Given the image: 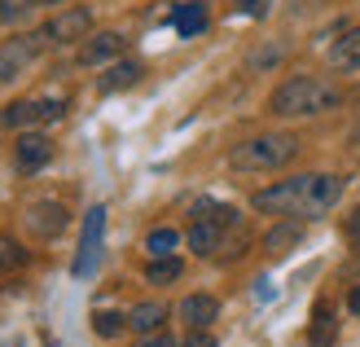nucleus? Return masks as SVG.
Instances as JSON below:
<instances>
[{
    "label": "nucleus",
    "instance_id": "1",
    "mask_svg": "<svg viewBox=\"0 0 360 347\" xmlns=\"http://www.w3.org/2000/svg\"><path fill=\"white\" fill-rule=\"evenodd\" d=\"M343 176H330V172H303V176H285L277 185H264L250 194V207L259 215H295V220H321V215H330L338 207V198H343Z\"/></svg>",
    "mask_w": 360,
    "mask_h": 347
},
{
    "label": "nucleus",
    "instance_id": "2",
    "mask_svg": "<svg viewBox=\"0 0 360 347\" xmlns=\"http://www.w3.org/2000/svg\"><path fill=\"white\" fill-rule=\"evenodd\" d=\"M343 106V88L326 75H285L268 93V115L273 119H316Z\"/></svg>",
    "mask_w": 360,
    "mask_h": 347
},
{
    "label": "nucleus",
    "instance_id": "3",
    "mask_svg": "<svg viewBox=\"0 0 360 347\" xmlns=\"http://www.w3.org/2000/svg\"><path fill=\"white\" fill-rule=\"evenodd\" d=\"M299 158V137L295 132H259L246 137L229 150V168L246 172V176H264V172H281Z\"/></svg>",
    "mask_w": 360,
    "mask_h": 347
},
{
    "label": "nucleus",
    "instance_id": "4",
    "mask_svg": "<svg viewBox=\"0 0 360 347\" xmlns=\"http://www.w3.org/2000/svg\"><path fill=\"white\" fill-rule=\"evenodd\" d=\"M66 115V101L62 97H22V101H9L0 106V127H40V123H58Z\"/></svg>",
    "mask_w": 360,
    "mask_h": 347
},
{
    "label": "nucleus",
    "instance_id": "5",
    "mask_svg": "<svg viewBox=\"0 0 360 347\" xmlns=\"http://www.w3.org/2000/svg\"><path fill=\"white\" fill-rule=\"evenodd\" d=\"M40 35L49 44H58V49H66V44H84L88 35H93V9L88 5H70V9H58L49 18V23L40 27Z\"/></svg>",
    "mask_w": 360,
    "mask_h": 347
},
{
    "label": "nucleus",
    "instance_id": "6",
    "mask_svg": "<svg viewBox=\"0 0 360 347\" xmlns=\"http://www.w3.org/2000/svg\"><path fill=\"white\" fill-rule=\"evenodd\" d=\"M101 237H105V207H88L84 215V233H79V251H75V264H70V277H93L97 260H101Z\"/></svg>",
    "mask_w": 360,
    "mask_h": 347
},
{
    "label": "nucleus",
    "instance_id": "7",
    "mask_svg": "<svg viewBox=\"0 0 360 347\" xmlns=\"http://www.w3.org/2000/svg\"><path fill=\"white\" fill-rule=\"evenodd\" d=\"M44 49H49V40H44L40 31H31V35H13L9 44H0V84L18 80L35 58H40Z\"/></svg>",
    "mask_w": 360,
    "mask_h": 347
},
{
    "label": "nucleus",
    "instance_id": "8",
    "mask_svg": "<svg viewBox=\"0 0 360 347\" xmlns=\"http://www.w3.org/2000/svg\"><path fill=\"white\" fill-rule=\"evenodd\" d=\"M22 225L35 233V237H58V233H66V225H70V211L58 203V198H40V203H31L27 211H22Z\"/></svg>",
    "mask_w": 360,
    "mask_h": 347
},
{
    "label": "nucleus",
    "instance_id": "9",
    "mask_svg": "<svg viewBox=\"0 0 360 347\" xmlns=\"http://www.w3.org/2000/svg\"><path fill=\"white\" fill-rule=\"evenodd\" d=\"M123 49H128V35H119V31H93L79 44V66H110V62L123 58Z\"/></svg>",
    "mask_w": 360,
    "mask_h": 347
},
{
    "label": "nucleus",
    "instance_id": "10",
    "mask_svg": "<svg viewBox=\"0 0 360 347\" xmlns=\"http://www.w3.org/2000/svg\"><path fill=\"white\" fill-rule=\"evenodd\" d=\"M141 80H146V62L119 58V62H110V66L97 75V93H101V97H115V93H128V88H136Z\"/></svg>",
    "mask_w": 360,
    "mask_h": 347
},
{
    "label": "nucleus",
    "instance_id": "11",
    "mask_svg": "<svg viewBox=\"0 0 360 347\" xmlns=\"http://www.w3.org/2000/svg\"><path fill=\"white\" fill-rule=\"evenodd\" d=\"M49 158H53V141L44 132H31V127H27V132L13 141V163H18V172H22V176L49 168Z\"/></svg>",
    "mask_w": 360,
    "mask_h": 347
},
{
    "label": "nucleus",
    "instance_id": "12",
    "mask_svg": "<svg viewBox=\"0 0 360 347\" xmlns=\"http://www.w3.org/2000/svg\"><path fill=\"white\" fill-rule=\"evenodd\" d=\"M176 317L189 325V330H211L220 321V299L215 295H185L176 303Z\"/></svg>",
    "mask_w": 360,
    "mask_h": 347
},
{
    "label": "nucleus",
    "instance_id": "13",
    "mask_svg": "<svg viewBox=\"0 0 360 347\" xmlns=\"http://www.w3.org/2000/svg\"><path fill=\"white\" fill-rule=\"evenodd\" d=\"M330 66L343 70V75H356L360 70V23L338 31V40L330 44Z\"/></svg>",
    "mask_w": 360,
    "mask_h": 347
},
{
    "label": "nucleus",
    "instance_id": "14",
    "mask_svg": "<svg viewBox=\"0 0 360 347\" xmlns=\"http://www.w3.org/2000/svg\"><path fill=\"white\" fill-rule=\"evenodd\" d=\"M299 242H303V220H295V215H281V220L264 233V251L277 255V260H281V255H290Z\"/></svg>",
    "mask_w": 360,
    "mask_h": 347
},
{
    "label": "nucleus",
    "instance_id": "15",
    "mask_svg": "<svg viewBox=\"0 0 360 347\" xmlns=\"http://www.w3.org/2000/svg\"><path fill=\"white\" fill-rule=\"evenodd\" d=\"M167 317H172V308L163 299H146V303H136L132 313H128V330L154 334V330H163V325H167Z\"/></svg>",
    "mask_w": 360,
    "mask_h": 347
},
{
    "label": "nucleus",
    "instance_id": "16",
    "mask_svg": "<svg viewBox=\"0 0 360 347\" xmlns=\"http://www.w3.org/2000/svg\"><path fill=\"white\" fill-rule=\"evenodd\" d=\"M334 339H338L334 303H330V299H316V308H312V325H308V343H312V347H334Z\"/></svg>",
    "mask_w": 360,
    "mask_h": 347
},
{
    "label": "nucleus",
    "instance_id": "17",
    "mask_svg": "<svg viewBox=\"0 0 360 347\" xmlns=\"http://www.w3.org/2000/svg\"><path fill=\"white\" fill-rule=\"evenodd\" d=\"M172 23H176V31L185 35V40H193V35L207 31V5H202V0H185V5H176Z\"/></svg>",
    "mask_w": 360,
    "mask_h": 347
},
{
    "label": "nucleus",
    "instance_id": "18",
    "mask_svg": "<svg viewBox=\"0 0 360 347\" xmlns=\"http://www.w3.org/2000/svg\"><path fill=\"white\" fill-rule=\"evenodd\" d=\"M180 277H185V264H180L176 255H158V260L146 264V282H150V286H172V282H180Z\"/></svg>",
    "mask_w": 360,
    "mask_h": 347
},
{
    "label": "nucleus",
    "instance_id": "19",
    "mask_svg": "<svg viewBox=\"0 0 360 347\" xmlns=\"http://www.w3.org/2000/svg\"><path fill=\"white\" fill-rule=\"evenodd\" d=\"M176 246H180V233H176L172 225H158V229L146 233V251H150V260H158V255H176Z\"/></svg>",
    "mask_w": 360,
    "mask_h": 347
},
{
    "label": "nucleus",
    "instance_id": "20",
    "mask_svg": "<svg viewBox=\"0 0 360 347\" xmlns=\"http://www.w3.org/2000/svg\"><path fill=\"white\" fill-rule=\"evenodd\" d=\"M123 330H128V313H110V308L93 313V334L97 339H119Z\"/></svg>",
    "mask_w": 360,
    "mask_h": 347
},
{
    "label": "nucleus",
    "instance_id": "21",
    "mask_svg": "<svg viewBox=\"0 0 360 347\" xmlns=\"http://www.w3.org/2000/svg\"><path fill=\"white\" fill-rule=\"evenodd\" d=\"M31 260V255L22 251V242H13L9 233H0V277H5V272H13V268H22Z\"/></svg>",
    "mask_w": 360,
    "mask_h": 347
},
{
    "label": "nucleus",
    "instance_id": "22",
    "mask_svg": "<svg viewBox=\"0 0 360 347\" xmlns=\"http://www.w3.org/2000/svg\"><path fill=\"white\" fill-rule=\"evenodd\" d=\"M281 53H285V44H264V49H255V53H250V58H246V66H250V70L277 66V62H281Z\"/></svg>",
    "mask_w": 360,
    "mask_h": 347
},
{
    "label": "nucleus",
    "instance_id": "23",
    "mask_svg": "<svg viewBox=\"0 0 360 347\" xmlns=\"http://www.w3.org/2000/svg\"><path fill=\"white\" fill-rule=\"evenodd\" d=\"M273 5H277V0H233V9H238L242 18H268Z\"/></svg>",
    "mask_w": 360,
    "mask_h": 347
},
{
    "label": "nucleus",
    "instance_id": "24",
    "mask_svg": "<svg viewBox=\"0 0 360 347\" xmlns=\"http://www.w3.org/2000/svg\"><path fill=\"white\" fill-rule=\"evenodd\" d=\"M22 13H31L27 0H0V23H18Z\"/></svg>",
    "mask_w": 360,
    "mask_h": 347
},
{
    "label": "nucleus",
    "instance_id": "25",
    "mask_svg": "<svg viewBox=\"0 0 360 347\" xmlns=\"http://www.w3.org/2000/svg\"><path fill=\"white\" fill-rule=\"evenodd\" d=\"M136 347H180V343H176L167 330H154V334H141V339H136Z\"/></svg>",
    "mask_w": 360,
    "mask_h": 347
},
{
    "label": "nucleus",
    "instance_id": "26",
    "mask_svg": "<svg viewBox=\"0 0 360 347\" xmlns=\"http://www.w3.org/2000/svg\"><path fill=\"white\" fill-rule=\"evenodd\" d=\"M343 233H347V242L356 246V255H360V207L347 215V225H343Z\"/></svg>",
    "mask_w": 360,
    "mask_h": 347
},
{
    "label": "nucleus",
    "instance_id": "27",
    "mask_svg": "<svg viewBox=\"0 0 360 347\" xmlns=\"http://www.w3.org/2000/svg\"><path fill=\"white\" fill-rule=\"evenodd\" d=\"M185 347H215V339H211L207 330H189V339H185Z\"/></svg>",
    "mask_w": 360,
    "mask_h": 347
},
{
    "label": "nucleus",
    "instance_id": "28",
    "mask_svg": "<svg viewBox=\"0 0 360 347\" xmlns=\"http://www.w3.org/2000/svg\"><path fill=\"white\" fill-rule=\"evenodd\" d=\"M347 313H352V317H360V282L352 286V295H347Z\"/></svg>",
    "mask_w": 360,
    "mask_h": 347
},
{
    "label": "nucleus",
    "instance_id": "29",
    "mask_svg": "<svg viewBox=\"0 0 360 347\" xmlns=\"http://www.w3.org/2000/svg\"><path fill=\"white\" fill-rule=\"evenodd\" d=\"M49 5H62V0H27V9H49Z\"/></svg>",
    "mask_w": 360,
    "mask_h": 347
}]
</instances>
